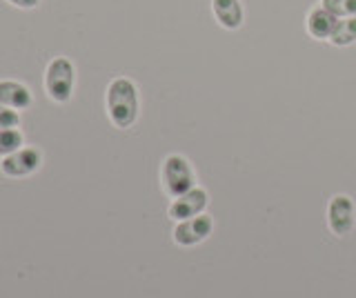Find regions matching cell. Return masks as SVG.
<instances>
[{
	"instance_id": "obj_8",
	"label": "cell",
	"mask_w": 356,
	"mask_h": 298,
	"mask_svg": "<svg viewBox=\"0 0 356 298\" xmlns=\"http://www.w3.org/2000/svg\"><path fill=\"white\" fill-rule=\"evenodd\" d=\"M211 14H214L216 23L227 31H236L245 23V9L241 0H211Z\"/></svg>"
},
{
	"instance_id": "obj_5",
	"label": "cell",
	"mask_w": 356,
	"mask_h": 298,
	"mask_svg": "<svg viewBox=\"0 0 356 298\" xmlns=\"http://www.w3.org/2000/svg\"><path fill=\"white\" fill-rule=\"evenodd\" d=\"M214 231V218L209 214H198L194 218L178 220L174 227V242L178 247H194L198 242H203Z\"/></svg>"
},
{
	"instance_id": "obj_13",
	"label": "cell",
	"mask_w": 356,
	"mask_h": 298,
	"mask_svg": "<svg viewBox=\"0 0 356 298\" xmlns=\"http://www.w3.org/2000/svg\"><path fill=\"white\" fill-rule=\"evenodd\" d=\"M321 5L337 18L356 16V0H321Z\"/></svg>"
},
{
	"instance_id": "obj_11",
	"label": "cell",
	"mask_w": 356,
	"mask_h": 298,
	"mask_svg": "<svg viewBox=\"0 0 356 298\" xmlns=\"http://www.w3.org/2000/svg\"><path fill=\"white\" fill-rule=\"evenodd\" d=\"M334 47H350L356 42V16L352 18H339L337 29L330 38Z\"/></svg>"
},
{
	"instance_id": "obj_14",
	"label": "cell",
	"mask_w": 356,
	"mask_h": 298,
	"mask_svg": "<svg viewBox=\"0 0 356 298\" xmlns=\"http://www.w3.org/2000/svg\"><path fill=\"white\" fill-rule=\"evenodd\" d=\"M20 125V116L14 109H9L5 105H0V129H9V127H18Z\"/></svg>"
},
{
	"instance_id": "obj_15",
	"label": "cell",
	"mask_w": 356,
	"mask_h": 298,
	"mask_svg": "<svg viewBox=\"0 0 356 298\" xmlns=\"http://www.w3.org/2000/svg\"><path fill=\"white\" fill-rule=\"evenodd\" d=\"M11 5H16L20 9H31V7H36L40 0H9Z\"/></svg>"
},
{
	"instance_id": "obj_3",
	"label": "cell",
	"mask_w": 356,
	"mask_h": 298,
	"mask_svg": "<svg viewBox=\"0 0 356 298\" xmlns=\"http://www.w3.org/2000/svg\"><path fill=\"white\" fill-rule=\"evenodd\" d=\"M76 69L67 58H54L44 72V90L56 103H67L74 94Z\"/></svg>"
},
{
	"instance_id": "obj_4",
	"label": "cell",
	"mask_w": 356,
	"mask_h": 298,
	"mask_svg": "<svg viewBox=\"0 0 356 298\" xmlns=\"http://www.w3.org/2000/svg\"><path fill=\"white\" fill-rule=\"evenodd\" d=\"M356 225V205L352 196L348 194H337L330 198L327 203V227L334 236H348Z\"/></svg>"
},
{
	"instance_id": "obj_12",
	"label": "cell",
	"mask_w": 356,
	"mask_h": 298,
	"mask_svg": "<svg viewBox=\"0 0 356 298\" xmlns=\"http://www.w3.org/2000/svg\"><path fill=\"white\" fill-rule=\"evenodd\" d=\"M22 147V134L16 127L0 129V156H9Z\"/></svg>"
},
{
	"instance_id": "obj_10",
	"label": "cell",
	"mask_w": 356,
	"mask_h": 298,
	"mask_svg": "<svg viewBox=\"0 0 356 298\" xmlns=\"http://www.w3.org/2000/svg\"><path fill=\"white\" fill-rule=\"evenodd\" d=\"M0 105L11 109H27L31 105V92L22 83L0 81Z\"/></svg>"
},
{
	"instance_id": "obj_7",
	"label": "cell",
	"mask_w": 356,
	"mask_h": 298,
	"mask_svg": "<svg viewBox=\"0 0 356 298\" xmlns=\"http://www.w3.org/2000/svg\"><path fill=\"white\" fill-rule=\"evenodd\" d=\"M0 167L7 176H27L40 167V151L33 147H20L18 151L5 156Z\"/></svg>"
},
{
	"instance_id": "obj_1",
	"label": "cell",
	"mask_w": 356,
	"mask_h": 298,
	"mask_svg": "<svg viewBox=\"0 0 356 298\" xmlns=\"http://www.w3.org/2000/svg\"><path fill=\"white\" fill-rule=\"evenodd\" d=\"M107 114L109 120L118 129H127L138 120L140 101H138V87L134 81L120 76L114 78L107 87Z\"/></svg>"
},
{
	"instance_id": "obj_9",
	"label": "cell",
	"mask_w": 356,
	"mask_h": 298,
	"mask_svg": "<svg viewBox=\"0 0 356 298\" xmlns=\"http://www.w3.org/2000/svg\"><path fill=\"white\" fill-rule=\"evenodd\" d=\"M337 23H339V18L330 14L323 5H318L309 9V14L305 18V29L314 40H330L334 29H337Z\"/></svg>"
},
{
	"instance_id": "obj_2",
	"label": "cell",
	"mask_w": 356,
	"mask_h": 298,
	"mask_svg": "<svg viewBox=\"0 0 356 298\" xmlns=\"http://www.w3.org/2000/svg\"><path fill=\"white\" fill-rule=\"evenodd\" d=\"M161 179H163L165 194L172 198L183 196L196 187V172L192 167V163L185 156H181V154H170V156L163 160Z\"/></svg>"
},
{
	"instance_id": "obj_6",
	"label": "cell",
	"mask_w": 356,
	"mask_h": 298,
	"mask_svg": "<svg viewBox=\"0 0 356 298\" xmlns=\"http://www.w3.org/2000/svg\"><path fill=\"white\" fill-rule=\"evenodd\" d=\"M207 205H209V194L203 190V187H194V190H189L187 194L174 198L170 209H167V214L178 223V220H187V218L203 214Z\"/></svg>"
}]
</instances>
